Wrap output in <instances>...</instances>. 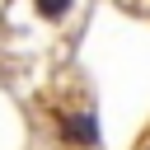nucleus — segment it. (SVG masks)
Instances as JSON below:
<instances>
[{"mask_svg": "<svg viewBox=\"0 0 150 150\" xmlns=\"http://www.w3.org/2000/svg\"><path fill=\"white\" fill-rule=\"evenodd\" d=\"M66 136H70L75 145H94V141H98L94 112H75V117H66Z\"/></svg>", "mask_w": 150, "mask_h": 150, "instance_id": "nucleus-1", "label": "nucleus"}, {"mask_svg": "<svg viewBox=\"0 0 150 150\" xmlns=\"http://www.w3.org/2000/svg\"><path fill=\"white\" fill-rule=\"evenodd\" d=\"M33 9H38L42 19H66V9H70V0H33Z\"/></svg>", "mask_w": 150, "mask_h": 150, "instance_id": "nucleus-2", "label": "nucleus"}]
</instances>
